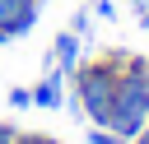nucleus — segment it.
Returning a JSON list of instances; mask_svg holds the SVG:
<instances>
[{
    "instance_id": "f8f14e48",
    "label": "nucleus",
    "mask_w": 149,
    "mask_h": 144,
    "mask_svg": "<svg viewBox=\"0 0 149 144\" xmlns=\"http://www.w3.org/2000/svg\"><path fill=\"white\" fill-rule=\"evenodd\" d=\"M130 144H149V130H144V135H135V139H130Z\"/></svg>"
},
{
    "instance_id": "7ed1b4c3",
    "label": "nucleus",
    "mask_w": 149,
    "mask_h": 144,
    "mask_svg": "<svg viewBox=\"0 0 149 144\" xmlns=\"http://www.w3.org/2000/svg\"><path fill=\"white\" fill-rule=\"evenodd\" d=\"M42 0H0V42H14L23 33H33Z\"/></svg>"
},
{
    "instance_id": "20e7f679",
    "label": "nucleus",
    "mask_w": 149,
    "mask_h": 144,
    "mask_svg": "<svg viewBox=\"0 0 149 144\" xmlns=\"http://www.w3.org/2000/svg\"><path fill=\"white\" fill-rule=\"evenodd\" d=\"M47 60H51V70H74V65H79V33H61V37L51 42Z\"/></svg>"
},
{
    "instance_id": "0eeeda50",
    "label": "nucleus",
    "mask_w": 149,
    "mask_h": 144,
    "mask_svg": "<svg viewBox=\"0 0 149 144\" xmlns=\"http://www.w3.org/2000/svg\"><path fill=\"white\" fill-rule=\"evenodd\" d=\"M9 107H14V111L33 107V88H9Z\"/></svg>"
},
{
    "instance_id": "6e6552de",
    "label": "nucleus",
    "mask_w": 149,
    "mask_h": 144,
    "mask_svg": "<svg viewBox=\"0 0 149 144\" xmlns=\"http://www.w3.org/2000/svg\"><path fill=\"white\" fill-rule=\"evenodd\" d=\"M0 144H19V130H14L9 121H0Z\"/></svg>"
},
{
    "instance_id": "1a4fd4ad",
    "label": "nucleus",
    "mask_w": 149,
    "mask_h": 144,
    "mask_svg": "<svg viewBox=\"0 0 149 144\" xmlns=\"http://www.w3.org/2000/svg\"><path fill=\"white\" fill-rule=\"evenodd\" d=\"M84 28H88V9H79V14L70 19V33H84Z\"/></svg>"
},
{
    "instance_id": "f257e3e1",
    "label": "nucleus",
    "mask_w": 149,
    "mask_h": 144,
    "mask_svg": "<svg viewBox=\"0 0 149 144\" xmlns=\"http://www.w3.org/2000/svg\"><path fill=\"white\" fill-rule=\"evenodd\" d=\"M107 125L121 139H135V135L149 130V60L144 56H126L121 60V79H116V98H112Z\"/></svg>"
},
{
    "instance_id": "9d476101",
    "label": "nucleus",
    "mask_w": 149,
    "mask_h": 144,
    "mask_svg": "<svg viewBox=\"0 0 149 144\" xmlns=\"http://www.w3.org/2000/svg\"><path fill=\"white\" fill-rule=\"evenodd\" d=\"M19 144H61V139H51V135H19Z\"/></svg>"
},
{
    "instance_id": "9b49d317",
    "label": "nucleus",
    "mask_w": 149,
    "mask_h": 144,
    "mask_svg": "<svg viewBox=\"0 0 149 144\" xmlns=\"http://www.w3.org/2000/svg\"><path fill=\"white\" fill-rule=\"evenodd\" d=\"M135 5H140V19L149 23V0H135Z\"/></svg>"
},
{
    "instance_id": "f03ea898",
    "label": "nucleus",
    "mask_w": 149,
    "mask_h": 144,
    "mask_svg": "<svg viewBox=\"0 0 149 144\" xmlns=\"http://www.w3.org/2000/svg\"><path fill=\"white\" fill-rule=\"evenodd\" d=\"M121 60L126 51H107L102 60H84L74 65V102L84 107L88 125H107L112 116V98H116V79H121Z\"/></svg>"
},
{
    "instance_id": "423d86ee",
    "label": "nucleus",
    "mask_w": 149,
    "mask_h": 144,
    "mask_svg": "<svg viewBox=\"0 0 149 144\" xmlns=\"http://www.w3.org/2000/svg\"><path fill=\"white\" fill-rule=\"evenodd\" d=\"M88 144H130V139H121L112 125H88Z\"/></svg>"
},
{
    "instance_id": "39448f33",
    "label": "nucleus",
    "mask_w": 149,
    "mask_h": 144,
    "mask_svg": "<svg viewBox=\"0 0 149 144\" xmlns=\"http://www.w3.org/2000/svg\"><path fill=\"white\" fill-rule=\"evenodd\" d=\"M33 107H47V111L61 107V70H47V74L33 84Z\"/></svg>"
}]
</instances>
